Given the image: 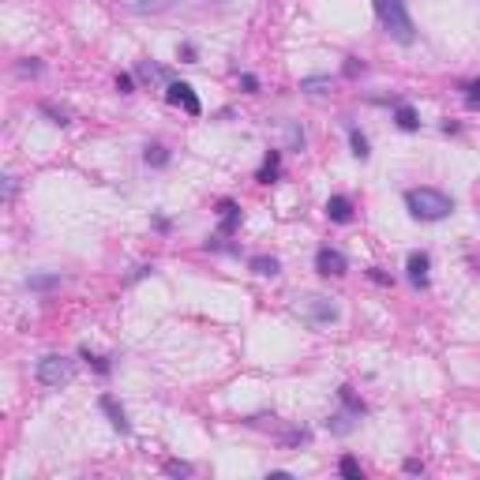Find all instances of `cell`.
<instances>
[{
	"label": "cell",
	"instance_id": "cell-1",
	"mask_svg": "<svg viewBox=\"0 0 480 480\" xmlns=\"http://www.w3.org/2000/svg\"><path fill=\"white\" fill-rule=\"evenodd\" d=\"M405 207H409V214L420 222H439L454 210V199L439 188H409L405 191Z\"/></svg>",
	"mask_w": 480,
	"mask_h": 480
},
{
	"label": "cell",
	"instance_id": "cell-2",
	"mask_svg": "<svg viewBox=\"0 0 480 480\" xmlns=\"http://www.w3.org/2000/svg\"><path fill=\"white\" fill-rule=\"evenodd\" d=\"M376 11H379L383 30H387L394 42L409 45L416 38V27H413V19H409V11H405L402 0H376Z\"/></svg>",
	"mask_w": 480,
	"mask_h": 480
},
{
	"label": "cell",
	"instance_id": "cell-3",
	"mask_svg": "<svg viewBox=\"0 0 480 480\" xmlns=\"http://www.w3.org/2000/svg\"><path fill=\"white\" fill-rule=\"evenodd\" d=\"M296 316L311 323V327H330V323H338V308L327 296H304L296 300Z\"/></svg>",
	"mask_w": 480,
	"mask_h": 480
},
{
	"label": "cell",
	"instance_id": "cell-4",
	"mask_svg": "<svg viewBox=\"0 0 480 480\" xmlns=\"http://www.w3.org/2000/svg\"><path fill=\"white\" fill-rule=\"evenodd\" d=\"M71 376H76V364H71L68 356H42L38 360V383L42 387H64V383H71Z\"/></svg>",
	"mask_w": 480,
	"mask_h": 480
},
{
	"label": "cell",
	"instance_id": "cell-5",
	"mask_svg": "<svg viewBox=\"0 0 480 480\" xmlns=\"http://www.w3.org/2000/svg\"><path fill=\"white\" fill-rule=\"evenodd\" d=\"M165 98H169V105H180L188 116H199V113H203L196 90H191L188 83H169V87H165Z\"/></svg>",
	"mask_w": 480,
	"mask_h": 480
},
{
	"label": "cell",
	"instance_id": "cell-6",
	"mask_svg": "<svg viewBox=\"0 0 480 480\" xmlns=\"http://www.w3.org/2000/svg\"><path fill=\"white\" fill-rule=\"evenodd\" d=\"M345 267H349V263H345V256L338 248H319L316 251V270L323 278H338V274H345Z\"/></svg>",
	"mask_w": 480,
	"mask_h": 480
},
{
	"label": "cell",
	"instance_id": "cell-7",
	"mask_svg": "<svg viewBox=\"0 0 480 480\" xmlns=\"http://www.w3.org/2000/svg\"><path fill=\"white\" fill-rule=\"evenodd\" d=\"M102 413L105 416H109V424L116 428V431H131V424H128V416H124V409H120V405H116V398H113V394H102Z\"/></svg>",
	"mask_w": 480,
	"mask_h": 480
},
{
	"label": "cell",
	"instance_id": "cell-8",
	"mask_svg": "<svg viewBox=\"0 0 480 480\" xmlns=\"http://www.w3.org/2000/svg\"><path fill=\"white\" fill-rule=\"evenodd\" d=\"M327 218L338 222V225H345V222L353 218V203L345 199V196H330V203H327Z\"/></svg>",
	"mask_w": 480,
	"mask_h": 480
},
{
	"label": "cell",
	"instance_id": "cell-9",
	"mask_svg": "<svg viewBox=\"0 0 480 480\" xmlns=\"http://www.w3.org/2000/svg\"><path fill=\"white\" fill-rule=\"evenodd\" d=\"M405 270H409V282H413V285H420V289L428 285V256H424V251H413V256H409V267H405Z\"/></svg>",
	"mask_w": 480,
	"mask_h": 480
},
{
	"label": "cell",
	"instance_id": "cell-10",
	"mask_svg": "<svg viewBox=\"0 0 480 480\" xmlns=\"http://www.w3.org/2000/svg\"><path fill=\"white\" fill-rule=\"evenodd\" d=\"M218 214H222V225H218V229L229 236L236 225H240V207H236L233 199H222V203H218Z\"/></svg>",
	"mask_w": 480,
	"mask_h": 480
},
{
	"label": "cell",
	"instance_id": "cell-11",
	"mask_svg": "<svg viewBox=\"0 0 480 480\" xmlns=\"http://www.w3.org/2000/svg\"><path fill=\"white\" fill-rule=\"evenodd\" d=\"M278 162H282V154L270 150L267 162H263V169H259V180H263V184H274V180H278Z\"/></svg>",
	"mask_w": 480,
	"mask_h": 480
},
{
	"label": "cell",
	"instance_id": "cell-12",
	"mask_svg": "<svg viewBox=\"0 0 480 480\" xmlns=\"http://www.w3.org/2000/svg\"><path fill=\"white\" fill-rule=\"evenodd\" d=\"M394 120H398V128H405V131H416L420 128L413 105H398V109H394Z\"/></svg>",
	"mask_w": 480,
	"mask_h": 480
},
{
	"label": "cell",
	"instance_id": "cell-13",
	"mask_svg": "<svg viewBox=\"0 0 480 480\" xmlns=\"http://www.w3.org/2000/svg\"><path fill=\"white\" fill-rule=\"evenodd\" d=\"M251 270H256V274H263V278H274V274H278L282 267H278V259H267V256H256V259H251Z\"/></svg>",
	"mask_w": 480,
	"mask_h": 480
},
{
	"label": "cell",
	"instance_id": "cell-14",
	"mask_svg": "<svg viewBox=\"0 0 480 480\" xmlns=\"http://www.w3.org/2000/svg\"><path fill=\"white\" fill-rule=\"evenodd\" d=\"M300 90H304V94H327L330 90V79L327 76H311V79L300 83Z\"/></svg>",
	"mask_w": 480,
	"mask_h": 480
},
{
	"label": "cell",
	"instance_id": "cell-15",
	"mask_svg": "<svg viewBox=\"0 0 480 480\" xmlns=\"http://www.w3.org/2000/svg\"><path fill=\"white\" fill-rule=\"evenodd\" d=\"M173 4H180V0H131V8H136V11H165Z\"/></svg>",
	"mask_w": 480,
	"mask_h": 480
},
{
	"label": "cell",
	"instance_id": "cell-16",
	"mask_svg": "<svg viewBox=\"0 0 480 480\" xmlns=\"http://www.w3.org/2000/svg\"><path fill=\"white\" fill-rule=\"evenodd\" d=\"M27 285H30V289H56L60 278H56V274H34Z\"/></svg>",
	"mask_w": 480,
	"mask_h": 480
},
{
	"label": "cell",
	"instance_id": "cell-17",
	"mask_svg": "<svg viewBox=\"0 0 480 480\" xmlns=\"http://www.w3.org/2000/svg\"><path fill=\"white\" fill-rule=\"evenodd\" d=\"M143 158H147V165H169V150L165 147H147Z\"/></svg>",
	"mask_w": 480,
	"mask_h": 480
},
{
	"label": "cell",
	"instance_id": "cell-18",
	"mask_svg": "<svg viewBox=\"0 0 480 480\" xmlns=\"http://www.w3.org/2000/svg\"><path fill=\"white\" fill-rule=\"evenodd\" d=\"M327 424H330V431H338V436H345V431L353 428V420H349V413H338L334 420H327Z\"/></svg>",
	"mask_w": 480,
	"mask_h": 480
},
{
	"label": "cell",
	"instance_id": "cell-19",
	"mask_svg": "<svg viewBox=\"0 0 480 480\" xmlns=\"http://www.w3.org/2000/svg\"><path fill=\"white\" fill-rule=\"evenodd\" d=\"M349 139H353V154H356V158H368V139H364V136H360V131H356V128L349 131Z\"/></svg>",
	"mask_w": 480,
	"mask_h": 480
},
{
	"label": "cell",
	"instance_id": "cell-20",
	"mask_svg": "<svg viewBox=\"0 0 480 480\" xmlns=\"http://www.w3.org/2000/svg\"><path fill=\"white\" fill-rule=\"evenodd\" d=\"M338 469H342V476H349V480H360V462H356V458H342V465H338Z\"/></svg>",
	"mask_w": 480,
	"mask_h": 480
},
{
	"label": "cell",
	"instance_id": "cell-21",
	"mask_svg": "<svg viewBox=\"0 0 480 480\" xmlns=\"http://www.w3.org/2000/svg\"><path fill=\"white\" fill-rule=\"evenodd\" d=\"M465 105H469V109H476V105H480V79H473L469 87H465Z\"/></svg>",
	"mask_w": 480,
	"mask_h": 480
},
{
	"label": "cell",
	"instance_id": "cell-22",
	"mask_svg": "<svg viewBox=\"0 0 480 480\" xmlns=\"http://www.w3.org/2000/svg\"><path fill=\"white\" fill-rule=\"evenodd\" d=\"M165 473H173V476H191V465H188V462H165Z\"/></svg>",
	"mask_w": 480,
	"mask_h": 480
},
{
	"label": "cell",
	"instance_id": "cell-23",
	"mask_svg": "<svg viewBox=\"0 0 480 480\" xmlns=\"http://www.w3.org/2000/svg\"><path fill=\"white\" fill-rule=\"evenodd\" d=\"M42 109H45V113H49V116H53V124H68V113H64V109H53V105H49V102H45V105H42Z\"/></svg>",
	"mask_w": 480,
	"mask_h": 480
},
{
	"label": "cell",
	"instance_id": "cell-24",
	"mask_svg": "<svg viewBox=\"0 0 480 480\" xmlns=\"http://www.w3.org/2000/svg\"><path fill=\"white\" fill-rule=\"evenodd\" d=\"M240 87H244L248 94H256V90H259V79H256V76H240Z\"/></svg>",
	"mask_w": 480,
	"mask_h": 480
},
{
	"label": "cell",
	"instance_id": "cell-25",
	"mask_svg": "<svg viewBox=\"0 0 480 480\" xmlns=\"http://www.w3.org/2000/svg\"><path fill=\"white\" fill-rule=\"evenodd\" d=\"M116 90L120 94H131V76H116Z\"/></svg>",
	"mask_w": 480,
	"mask_h": 480
},
{
	"label": "cell",
	"instance_id": "cell-26",
	"mask_svg": "<svg viewBox=\"0 0 480 480\" xmlns=\"http://www.w3.org/2000/svg\"><path fill=\"white\" fill-rule=\"evenodd\" d=\"M16 196V176H4V199Z\"/></svg>",
	"mask_w": 480,
	"mask_h": 480
},
{
	"label": "cell",
	"instance_id": "cell-27",
	"mask_svg": "<svg viewBox=\"0 0 480 480\" xmlns=\"http://www.w3.org/2000/svg\"><path fill=\"white\" fill-rule=\"evenodd\" d=\"M368 278H371V282H379V285H390V278H387L383 270H368Z\"/></svg>",
	"mask_w": 480,
	"mask_h": 480
},
{
	"label": "cell",
	"instance_id": "cell-28",
	"mask_svg": "<svg viewBox=\"0 0 480 480\" xmlns=\"http://www.w3.org/2000/svg\"><path fill=\"white\" fill-rule=\"evenodd\" d=\"M405 473H424V465H420L416 458H409V462H405Z\"/></svg>",
	"mask_w": 480,
	"mask_h": 480
}]
</instances>
